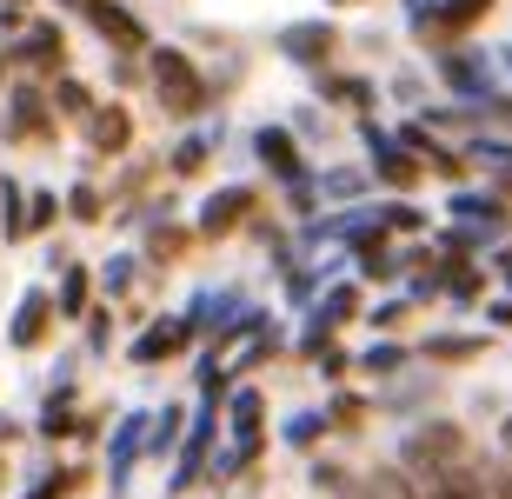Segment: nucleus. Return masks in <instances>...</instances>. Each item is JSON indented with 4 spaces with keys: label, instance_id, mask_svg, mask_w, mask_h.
<instances>
[{
    "label": "nucleus",
    "instance_id": "f257e3e1",
    "mask_svg": "<svg viewBox=\"0 0 512 499\" xmlns=\"http://www.w3.org/2000/svg\"><path fill=\"white\" fill-rule=\"evenodd\" d=\"M94 20H100V27H107V34L120 40V47H140V27H133L127 14H114V7H107V0H94Z\"/></svg>",
    "mask_w": 512,
    "mask_h": 499
},
{
    "label": "nucleus",
    "instance_id": "f03ea898",
    "mask_svg": "<svg viewBox=\"0 0 512 499\" xmlns=\"http://www.w3.org/2000/svg\"><path fill=\"white\" fill-rule=\"evenodd\" d=\"M160 87H173V107H193V80L180 60H160Z\"/></svg>",
    "mask_w": 512,
    "mask_h": 499
},
{
    "label": "nucleus",
    "instance_id": "7ed1b4c3",
    "mask_svg": "<svg viewBox=\"0 0 512 499\" xmlns=\"http://www.w3.org/2000/svg\"><path fill=\"white\" fill-rule=\"evenodd\" d=\"M94 140H100V147H120V140H127V120H120V114L94 120Z\"/></svg>",
    "mask_w": 512,
    "mask_h": 499
},
{
    "label": "nucleus",
    "instance_id": "20e7f679",
    "mask_svg": "<svg viewBox=\"0 0 512 499\" xmlns=\"http://www.w3.org/2000/svg\"><path fill=\"white\" fill-rule=\"evenodd\" d=\"M453 499H479V493H473V486H466V480H459V486H453Z\"/></svg>",
    "mask_w": 512,
    "mask_h": 499
}]
</instances>
